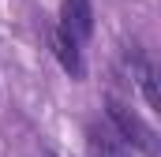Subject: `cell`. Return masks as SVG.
<instances>
[{
  "instance_id": "1",
  "label": "cell",
  "mask_w": 161,
  "mask_h": 157,
  "mask_svg": "<svg viewBox=\"0 0 161 157\" xmlns=\"http://www.w3.org/2000/svg\"><path fill=\"white\" fill-rule=\"evenodd\" d=\"M109 120H113V127H116V135H120L124 142L139 146L146 157H158V135H154V127L139 116L131 105H124V101H116V97H109Z\"/></svg>"
},
{
  "instance_id": "2",
  "label": "cell",
  "mask_w": 161,
  "mask_h": 157,
  "mask_svg": "<svg viewBox=\"0 0 161 157\" xmlns=\"http://www.w3.org/2000/svg\"><path fill=\"white\" fill-rule=\"evenodd\" d=\"M86 150H90V157H131L127 142L109 123H90L86 127Z\"/></svg>"
},
{
  "instance_id": "3",
  "label": "cell",
  "mask_w": 161,
  "mask_h": 157,
  "mask_svg": "<svg viewBox=\"0 0 161 157\" xmlns=\"http://www.w3.org/2000/svg\"><path fill=\"white\" fill-rule=\"evenodd\" d=\"M60 19H64L60 30H68L79 45L90 38V30H94V8H90V0H64Z\"/></svg>"
},
{
  "instance_id": "4",
  "label": "cell",
  "mask_w": 161,
  "mask_h": 157,
  "mask_svg": "<svg viewBox=\"0 0 161 157\" xmlns=\"http://www.w3.org/2000/svg\"><path fill=\"white\" fill-rule=\"evenodd\" d=\"M53 49H56V56H60V64H64V71H71V75H82V60H79V41L71 38L68 30H53Z\"/></svg>"
},
{
  "instance_id": "5",
  "label": "cell",
  "mask_w": 161,
  "mask_h": 157,
  "mask_svg": "<svg viewBox=\"0 0 161 157\" xmlns=\"http://www.w3.org/2000/svg\"><path fill=\"white\" fill-rule=\"evenodd\" d=\"M135 75H139V86H142V94H146V101H150V109H158L161 97H158V86H154V68L139 56L135 60Z\"/></svg>"
},
{
  "instance_id": "6",
  "label": "cell",
  "mask_w": 161,
  "mask_h": 157,
  "mask_svg": "<svg viewBox=\"0 0 161 157\" xmlns=\"http://www.w3.org/2000/svg\"><path fill=\"white\" fill-rule=\"evenodd\" d=\"M53 157H60V154H53Z\"/></svg>"
}]
</instances>
